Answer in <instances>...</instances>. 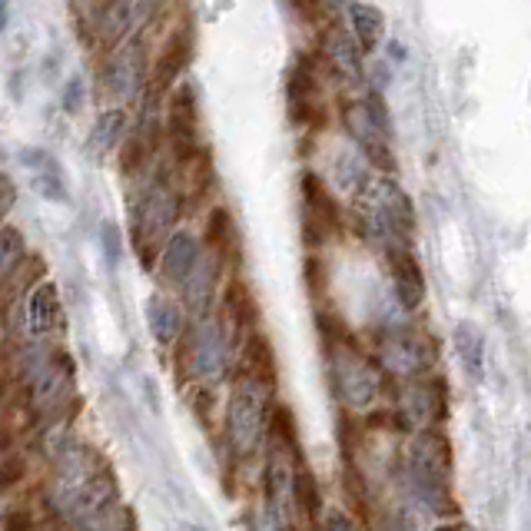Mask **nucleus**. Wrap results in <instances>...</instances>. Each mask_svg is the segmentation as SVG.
<instances>
[{
  "instance_id": "36",
  "label": "nucleus",
  "mask_w": 531,
  "mask_h": 531,
  "mask_svg": "<svg viewBox=\"0 0 531 531\" xmlns=\"http://www.w3.org/2000/svg\"><path fill=\"white\" fill-rule=\"evenodd\" d=\"M7 17H10V4H4V0H0V30L7 27Z\"/></svg>"
},
{
  "instance_id": "35",
  "label": "nucleus",
  "mask_w": 531,
  "mask_h": 531,
  "mask_svg": "<svg viewBox=\"0 0 531 531\" xmlns=\"http://www.w3.org/2000/svg\"><path fill=\"white\" fill-rule=\"evenodd\" d=\"M435 531H475L468 522H445V525H439Z\"/></svg>"
},
{
  "instance_id": "12",
  "label": "nucleus",
  "mask_w": 531,
  "mask_h": 531,
  "mask_svg": "<svg viewBox=\"0 0 531 531\" xmlns=\"http://www.w3.org/2000/svg\"><path fill=\"white\" fill-rule=\"evenodd\" d=\"M103 77H107L103 83H107L117 97H133V93L143 87V77H147V57H143L140 40H130L117 54H110Z\"/></svg>"
},
{
  "instance_id": "32",
  "label": "nucleus",
  "mask_w": 531,
  "mask_h": 531,
  "mask_svg": "<svg viewBox=\"0 0 531 531\" xmlns=\"http://www.w3.org/2000/svg\"><path fill=\"white\" fill-rule=\"evenodd\" d=\"M14 200H17V190H14V183H10V176H0V216L14 206Z\"/></svg>"
},
{
  "instance_id": "3",
  "label": "nucleus",
  "mask_w": 531,
  "mask_h": 531,
  "mask_svg": "<svg viewBox=\"0 0 531 531\" xmlns=\"http://www.w3.org/2000/svg\"><path fill=\"white\" fill-rule=\"evenodd\" d=\"M269 395L259 385L236 379L233 385V399H229V439H233L239 455L256 452V445L263 442L266 435V422H269Z\"/></svg>"
},
{
  "instance_id": "16",
  "label": "nucleus",
  "mask_w": 531,
  "mask_h": 531,
  "mask_svg": "<svg viewBox=\"0 0 531 531\" xmlns=\"http://www.w3.org/2000/svg\"><path fill=\"white\" fill-rule=\"evenodd\" d=\"M200 243L190 233H173L163 243V256H160V273L166 283L180 286L186 276L193 273V266L200 263Z\"/></svg>"
},
{
  "instance_id": "25",
  "label": "nucleus",
  "mask_w": 531,
  "mask_h": 531,
  "mask_svg": "<svg viewBox=\"0 0 531 531\" xmlns=\"http://www.w3.org/2000/svg\"><path fill=\"white\" fill-rule=\"evenodd\" d=\"M293 508H299L312 525H319L322 518V492H319V482L312 478L309 468H299L296 478H293Z\"/></svg>"
},
{
  "instance_id": "4",
  "label": "nucleus",
  "mask_w": 531,
  "mask_h": 531,
  "mask_svg": "<svg viewBox=\"0 0 531 531\" xmlns=\"http://www.w3.org/2000/svg\"><path fill=\"white\" fill-rule=\"evenodd\" d=\"M166 140L173 147V160L183 163L200 150V103L193 83H176L166 100Z\"/></svg>"
},
{
  "instance_id": "26",
  "label": "nucleus",
  "mask_w": 531,
  "mask_h": 531,
  "mask_svg": "<svg viewBox=\"0 0 531 531\" xmlns=\"http://www.w3.org/2000/svg\"><path fill=\"white\" fill-rule=\"evenodd\" d=\"M269 435L276 439L279 452L293 455L299 452V432H296V415L286 409V405H276V409H269V422H266Z\"/></svg>"
},
{
  "instance_id": "5",
  "label": "nucleus",
  "mask_w": 531,
  "mask_h": 531,
  "mask_svg": "<svg viewBox=\"0 0 531 531\" xmlns=\"http://www.w3.org/2000/svg\"><path fill=\"white\" fill-rule=\"evenodd\" d=\"M289 120L296 127H322V90L316 60L303 54L289 70Z\"/></svg>"
},
{
  "instance_id": "18",
  "label": "nucleus",
  "mask_w": 531,
  "mask_h": 531,
  "mask_svg": "<svg viewBox=\"0 0 531 531\" xmlns=\"http://www.w3.org/2000/svg\"><path fill=\"white\" fill-rule=\"evenodd\" d=\"M409 399V419L422 425H435L445 419V382L442 379H425L412 385Z\"/></svg>"
},
{
  "instance_id": "15",
  "label": "nucleus",
  "mask_w": 531,
  "mask_h": 531,
  "mask_svg": "<svg viewBox=\"0 0 531 531\" xmlns=\"http://www.w3.org/2000/svg\"><path fill=\"white\" fill-rule=\"evenodd\" d=\"M322 60L332 67V74H339L342 80L356 83L362 80V50L356 47V40H352L342 27H329L326 37H322Z\"/></svg>"
},
{
  "instance_id": "20",
  "label": "nucleus",
  "mask_w": 531,
  "mask_h": 531,
  "mask_svg": "<svg viewBox=\"0 0 531 531\" xmlns=\"http://www.w3.org/2000/svg\"><path fill=\"white\" fill-rule=\"evenodd\" d=\"M97 14H100V20H97L100 37L113 44V40H120L123 34H130V30L150 14V7H143V4H107V7H97Z\"/></svg>"
},
{
  "instance_id": "14",
  "label": "nucleus",
  "mask_w": 531,
  "mask_h": 531,
  "mask_svg": "<svg viewBox=\"0 0 531 531\" xmlns=\"http://www.w3.org/2000/svg\"><path fill=\"white\" fill-rule=\"evenodd\" d=\"M27 326L34 336H50V332L64 329V303H60L57 283H40L27 299Z\"/></svg>"
},
{
  "instance_id": "27",
  "label": "nucleus",
  "mask_w": 531,
  "mask_h": 531,
  "mask_svg": "<svg viewBox=\"0 0 531 531\" xmlns=\"http://www.w3.org/2000/svg\"><path fill=\"white\" fill-rule=\"evenodd\" d=\"M24 256H27L24 236H20L14 226L0 229V283H4V279L14 273V269H20Z\"/></svg>"
},
{
  "instance_id": "2",
  "label": "nucleus",
  "mask_w": 531,
  "mask_h": 531,
  "mask_svg": "<svg viewBox=\"0 0 531 531\" xmlns=\"http://www.w3.org/2000/svg\"><path fill=\"white\" fill-rule=\"evenodd\" d=\"M449 475H452L449 439L439 429H425L412 445V478L425 502L442 508V512H449V505H455L449 498Z\"/></svg>"
},
{
  "instance_id": "33",
  "label": "nucleus",
  "mask_w": 531,
  "mask_h": 531,
  "mask_svg": "<svg viewBox=\"0 0 531 531\" xmlns=\"http://www.w3.org/2000/svg\"><path fill=\"white\" fill-rule=\"evenodd\" d=\"M103 249H110V259H113V263H117L120 246H117V229H113V223L103 226Z\"/></svg>"
},
{
  "instance_id": "9",
  "label": "nucleus",
  "mask_w": 531,
  "mask_h": 531,
  "mask_svg": "<svg viewBox=\"0 0 531 531\" xmlns=\"http://www.w3.org/2000/svg\"><path fill=\"white\" fill-rule=\"evenodd\" d=\"M239 379L259 385V389H276V352L269 336L259 329H249L239 342Z\"/></svg>"
},
{
  "instance_id": "19",
  "label": "nucleus",
  "mask_w": 531,
  "mask_h": 531,
  "mask_svg": "<svg viewBox=\"0 0 531 531\" xmlns=\"http://www.w3.org/2000/svg\"><path fill=\"white\" fill-rule=\"evenodd\" d=\"M183 299L190 306L193 316H206V309L213 306V286H216V263L210 256H200V263L193 266V273L183 279Z\"/></svg>"
},
{
  "instance_id": "21",
  "label": "nucleus",
  "mask_w": 531,
  "mask_h": 531,
  "mask_svg": "<svg viewBox=\"0 0 531 531\" xmlns=\"http://www.w3.org/2000/svg\"><path fill=\"white\" fill-rule=\"evenodd\" d=\"M452 342H455L458 359H462V366L468 372V379H482V372H485V339H482V329L472 326V322H458L455 332H452Z\"/></svg>"
},
{
  "instance_id": "1",
  "label": "nucleus",
  "mask_w": 531,
  "mask_h": 531,
  "mask_svg": "<svg viewBox=\"0 0 531 531\" xmlns=\"http://www.w3.org/2000/svg\"><path fill=\"white\" fill-rule=\"evenodd\" d=\"M180 206L183 200L176 196L173 183L166 176L143 193V200L133 210V243H137L143 263H153L160 246L170 239V229L176 223V216H180Z\"/></svg>"
},
{
  "instance_id": "7",
  "label": "nucleus",
  "mask_w": 531,
  "mask_h": 531,
  "mask_svg": "<svg viewBox=\"0 0 531 531\" xmlns=\"http://www.w3.org/2000/svg\"><path fill=\"white\" fill-rule=\"evenodd\" d=\"M303 206H306L303 223H306L309 243H326V239L336 236L342 229V223H346V220H342L339 203L332 200L326 183H322L316 173L303 176Z\"/></svg>"
},
{
  "instance_id": "13",
  "label": "nucleus",
  "mask_w": 531,
  "mask_h": 531,
  "mask_svg": "<svg viewBox=\"0 0 531 531\" xmlns=\"http://www.w3.org/2000/svg\"><path fill=\"white\" fill-rule=\"evenodd\" d=\"M24 166L30 170V183H34V190L40 196H47L54 203L70 200L67 176H64V166L57 163V156H50L47 150H37V147L24 150Z\"/></svg>"
},
{
  "instance_id": "23",
  "label": "nucleus",
  "mask_w": 531,
  "mask_h": 531,
  "mask_svg": "<svg viewBox=\"0 0 531 531\" xmlns=\"http://www.w3.org/2000/svg\"><path fill=\"white\" fill-rule=\"evenodd\" d=\"M147 319H150V332L160 346H173L176 336L183 332V316L166 296H153L147 303Z\"/></svg>"
},
{
  "instance_id": "28",
  "label": "nucleus",
  "mask_w": 531,
  "mask_h": 531,
  "mask_svg": "<svg viewBox=\"0 0 531 531\" xmlns=\"http://www.w3.org/2000/svg\"><path fill=\"white\" fill-rule=\"evenodd\" d=\"M123 130H127V113H123V110H107L97 120V127H93V143H97L100 150H113L123 140L120 137Z\"/></svg>"
},
{
  "instance_id": "30",
  "label": "nucleus",
  "mask_w": 531,
  "mask_h": 531,
  "mask_svg": "<svg viewBox=\"0 0 531 531\" xmlns=\"http://www.w3.org/2000/svg\"><path fill=\"white\" fill-rule=\"evenodd\" d=\"M0 531H40V522L27 505H17L7 508L4 518H0Z\"/></svg>"
},
{
  "instance_id": "11",
  "label": "nucleus",
  "mask_w": 531,
  "mask_h": 531,
  "mask_svg": "<svg viewBox=\"0 0 531 531\" xmlns=\"http://www.w3.org/2000/svg\"><path fill=\"white\" fill-rule=\"evenodd\" d=\"M342 120H346V130L352 133V140H356L359 147H362V153H366L369 160L379 166V170H392L389 137H385L376 123L369 120L366 103H362V100H349L346 107H342Z\"/></svg>"
},
{
  "instance_id": "31",
  "label": "nucleus",
  "mask_w": 531,
  "mask_h": 531,
  "mask_svg": "<svg viewBox=\"0 0 531 531\" xmlns=\"http://www.w3.org/2000/svg\"><path fill=\"white\" fill-rule=\"evenodd\" d=\"M322 531H359V525L352 522L346 512H339V508H332V512L322 515Z\"/></svg>"
},
{
  "instance_id": "34",
  "label": "nucleus",
  "mask_w": 531,
  "mask_h": 531,
  "mask_svg": "<svg viewBox=\"0 0 531 531\" xmlns=\"http://www.w3.org/2000/svg\"><path fill=\"white\" fill-rule=\"evenodd\" d=\"M77 100H83V87H80V80H70L67 97H64V107L74 113V110H77Z\"/></svg>"
},
{
  "instance_id": "24",
  "label": "nucleus",
  "mask_w": 531,
  "mask_h": 531,
  "mask_svg": "<svg viewBox=\"0 0 531 531\" xmlns=\"http://www.w3.org/2000/svg\"><path fill=\"white\" fill-rule=\"evenodd\" d=\"M226 319H229V326L239 332V342H243L246 329L253 326V319H256V303H253L249 286L239 283V279H233L226 289Z\"/></svg>"
},
{
  "instance_id": "22",
  "label": "nucleus",
  "mask_w": 531,
  "mask_h": 531,
  "mask_svg": "<svg viewBox=\"0 0 531 531\" xmlns=\"http://www.w3.org/2000/svg\"><path fill=\"white\" fill-rule=\"evenodd\" d=\"M206 249H210V259L216 266H223L236 253V226H233V216L223 206H216L210 216V226H206Z\"/></svg>"
},
{
  "instance_id": "6",
  "label": "nucleus",
  "mask_w": 531,
  "mask_h": 531,
  "mask_svg": "<svg viewBox=\"0 0 531 531\" xmlns=\"http://www.w3.org/2000/svg\"><path fill=\"white\" fill-rule=\"evenodd\" d=\"M382 359L392 376H422L435 362V342L425 332H395L382 342Z\"/></svg>"
},
{
  "instance_id": "17",
  "label": "nucleus",
  "mask_w": 531,
  "mask_h": 531,
  "mask_svg": "<svg viewBox=\"0 0 531 531\" xmlns=\"http://www.w3.org/2000/svg\"><path fill=\"white\" fill-rule=\"evenodd\" d=\"M346 17L352 24V40H356V47L362 54H372L379 44H382V34H385V14L379 7L372 4H349L346 7Z\"/></svg>"
},
{
  "instance_id": "8",
  "label": "nucleus",
  "mask_w": 531,
  "mask_h": 531,
  "mask_svg": "<svg viewBox=\"0 0 531 531\" xmlns=\"http://www.w3.org/2000/svg\"><path fill=\"white\" fill-rule=\"evenodd\" d=\"M190 57H193V30L186 27V24H180L170 37L163 40L160 57H156V64H153L150 100L166 97V93L176 87V80H180L183 70L190 67Z\"/></svg>"
},
{
  "instance_id": "10",
  "label": "nucleus",
  "mask_w": 531,
  "mask_h": 531,
  "mask_svg": "<svg viewBox=\"0 0 531 531\" xmlns=\"http://www.w3.org/2000/svg\"><path fill=\"white\" fill-rule=\"evenodd\" d=\"M389 256V273H392V286H395V299H399L402 309H419L425 303V273L419 266V259L409 246H389L385 249Z\"/></svg>"
},
{
  "instance_id": "29",
  "label": "nucleus",
  "mask_w": 531,
  "mask_h": 531,
  "mask_svg": "<svg viewBox=\"0 0 531 531\" xmlns=\"http://www.w3.org/2000/svg\"><path fill=\"white\" fill-rule=\"evenodd\" d=\"M27 472H30V465H27V455L24 452L0 455V495L14 492V488L27 478Z\"/></svg>"
}]
</instances>
